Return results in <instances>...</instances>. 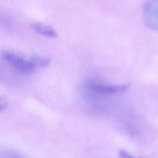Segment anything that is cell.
I'll list each match as a JSON object with an SVG mask.
<instances>
[{"label":"cell","instance_id":"1","mask_svg":"<svg viewBox=\"0 0 158 158\" xmlns=\"http://www.w3.org/2000/svg\"><path fill=\"white\" fill-rule=\"evenodd\" d=\"M49 58L37 54H25L11 50L0 51V83L9 87L19 85L27 77L45 68Z\"/></svg>","mask_w":158,"mask_h":158},{"label":"cell","instance_id":"4","mask_svg":"<svg viewBox=\"0 0 158 158\" xmlns=\"http://www.w3.org/2000/svg\"><path fill=\"white\" fill-rule=\"evenodd\" d=\"M31 28L37 33L48 38H56L57 33L55 29L50 25L41 22H33L31 24Z\"/></svg>","mask_w":158,"mask_h":158},{"label":"cell","instance_id":"5","mask_svg":"<svg viewBox=\"0 0 158 158\" xmlns=\"http://www.w3.org/2000/svg\"><path fill=\"white\" fill-rule=\"evenodd\" d=\"M0 158H24L21 154L15 151L4 149L0 151Z\"/></svg>","mask_w":158,"mask_h":158},{"label":"cell","instance_id":"3","mask_svg":"<svg viewBox=\"0 0 158 158\" xmlns=\"http://www.w3.org/2000/svg\"><path fill=\"white\" fill-rule=\"evenodd\" d=\"M89 88L95 93L99 94H115L121 93L127 91L130 85H107L100 83H92L89 85Z\"/></svg>","mask_w":158,"mask_h":158},{"label":"cell","instance_id":"7","mask_svg":"<svg viewBox=\"0 0 158 158\" xmlns=\"http://www.w3.org/2000/svg\"><path fill=\"white\" fill-rule=\"evenodd\" d=\"M7 106V102L6 99L4 97L0 96V111L6 109Z\"/></svg>","mask_w":158,"mask_h":158},{"label":"cell","instance_id":"2","mask_svg":"<svg viewBox=\"0 0 158 158\" xmlns=\"http://www.w3.org/2000/svg\"><path fill=\"white\" fill-rule=\"evenodd\" d=\"M143 14L145 24L151 29L158 30V0L145 2Z\"/></svg>","mask_w":158,"mask_h":158},{"label":"cell","instance_id":"6","mask_svg":"<svg viewBox=\"0 0 158 158\" xmlns=\"http://www.w3.org/2000/svg\"><path fill=\"white\" fill-rule=\"evenodd\" d=\"M118 156L120 158H139V157H136L131 154H130L129 152L125 150H120L118 151Z\"/></svg>","mask_w":158,"mask_h":158}]
</instances>
